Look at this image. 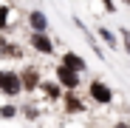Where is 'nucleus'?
<instances>
[{
  "instance_id": "f257e3e1",
  "label": "nucleus",
  "mask_w": 130,
  "mask_h": 128,
  "mask_svg": "<svg viewBox=\"0 0 130 128\" xmlns=\"http://www.w3.org/2000/svg\"><path fill=\"white\" fill-rule=\"evenodd\" d=\"M88 100H93V102H99V105H107V102H113V88H110L105 80H91V85H88Z\"/></svg>"
},
{
  "instance_id": "f03ea898",
  "label": "nucleus",
  "mask_w": 130,
  "mask_h": 128,
  "mask_svg": "<svg viewBox=\"0 0 130 128\" xmlns=\"http://www.w3.org/2000/svg\"><path fill=\"white\" fill-rule=\"evenodd\" d=\"M0 91H3L6 97H17L20 91H23V85H20V74L3 68V71H0Z\"/></svg>"
},
{
  "instance_id": "7ed1b4c3",
  "label": "nucleus",
  "mask_w": 130,
  "mask_h": 128,
  "mask_svg": "<svg viewBox=\"0 0 130 128\" xmlns=\"http://www.w3.org/2000/svg\"><path fill=\"white\" fill-rule=\"evenodd\" d=\"M57 83L62 85L65 91H74L76 85H79V71H74V68H68V66H57Z\"/></svg>"
},
{
  "instance_id": "20e7f679",
  "label": "nucleus",
  "mask_w": 130,
  "mask_h": 128,
  "mask_svg": "<svg viewBox=\"0 0 130 128\" xmlns=\"http://www.w3.org/2000/svg\"><path fill=\"white\" fill-rule=\"evenodd\" d=\"M28 43H31V49L34 51H40V54H54V43H51V37H48V31H31V37H28Z\"/></svg>"
},
{
  "instance_id": "39448f33",
  "label": "nucleus",
  "mask_w": 130,
  "mask_h": 128,
  "mask_svg": "<svg viewBox=\"0 0 130 128\" xmlns=\"http://www.w3.org/2000/svg\"><path fill=\"white\" fill-rule=\"evenodd\" d=\"M40 83H42V74H40V68H34V66H26L23 71H20V85H23V91H34V88H40Z\"/></svg>"
},
{
  "instance_id": "423d86ee",
  "label": "nucleus",
  "mask_w": 130,
  "mask_h": 128,
  "mask_svg": "<svg viewBox=\"0 0 130 128\" xmlns=\"http://www.w3.org/2000/svg\"><path fill=\"white\" fill-rule=\"evenodd\" d=\"M28 29L31 31H48V17L42 9H31L28 11Z\"/></svg>"
},
{
  "instance_id": "0eeeda50",
  "label": "nucleus",
  "mask_w": 130,
  "mask_h": 128,
  "mask_svg": "<svg viewBox=\"0 0 130 128\" xmlns=\"http://www.w3.org/2000/svg\"><path fill=\"white\" fill-rule=\"evenodd\" d=\"M62 105H65V111H68V114H82V111H85V102H82V97H76L74 91H65Z\"/></svg>"
},
{
  "instance_id": "6e6552de",
  "label": "nucleus",
  "mask_w": 130,
  "mask_h": 128,
  "mask_svg": "<svg viewBox=\"0 0 130 128\" xmlns=\"http://www.w3.org/2000/svg\"><path fill=\"white\" fill-rule=\"evenodd\" d=\"M0 57L9 60V57H23V49L17 46V43H9L3 34H0Z\"/></svg>"
},
{
  "instance_id": "1a4fd4ad",
  "label": "nucleus",
  "mask_w": 130,
  "mask_h": 128,
  "mask_svg": "<svg viewBox=\"0 0 130 128\" xmlns=\"http://www.w3.org/2000/svg\"><path fill=\"white\" fill-rule=\"evenodd\" d=\"M62 66H68V68H74V71L82 74V71H85V60H82L76 51H65V54H62Z\"/></svg>"
},
{
  "instance_id": "9d476101",
  "label": "nucleus",
  "mask_w": 130,
  "mask_h": 128,
  "mask_svg": "<svg viewBox=\"0 0 130 128\" xmlns=\"http://www.w3.org/2000/svg\"><path fill=\"white\" fill-rule=\"evenodd\" d=\"M40 88L45 91V97H48V100H62V85H59V83L42 80V83H40Z\"/></svg>"
},
{
  "instance_id": "9b49d317",
  "label": "nucleus",
  "mask_w": 130,
  "mask_h": 128,
  "mask_svg": "<svg viewBox=\"0 0 130 128\" xmlns=\"http://www.w3.org/2000/svg\"><path fill=\"white\" fill-rule=\"evenodd\" d=\"M96 34H99V40L105 43L107 49H116V46H119V40H116V34H113L110 29H105V26H99V29H96Z\"/></svg>"
},
{
  "instance_id": "f8f14e48",
  "label": "nucleus",
  "mask_w": 130,
  "mask_h": 128,
  "mask_svg": "<svg viewBox=\"0 0 130 128\" xmlns=\"http://www.w3.org/2000/svg\"><path fill=\"white\" fill-rule=\"evenodd\" d=\"M9 17H11V6L9 3H0V31L9 29Z\"/></svg>"
},
{
  "instance_id": "ddd939ff",
  "label": "nucleus",
  "mask_w": 130,
  "mask_h": 128,
  "mask_svg": "<svg viewBox=\"0 0 130 128\" xmlns=\"http://www.w3.org/2000/svg\"><path fill=\"white\" fill-rule=\"evenodd\" d=\"M0 117H3V120H11V117H17V105H0Z\"/></svg>"
},
{
  "instance_id": "4468645a",
  "label": "nucleus",
  "mask_w": 130,
  "mask_h": 128,
  "mask_svg": "<svg viewBox=\"0 0 130 128\" xmlns=\"http://www.w3.org/2000/svg\"><path fill=\"white\" fill-rule=\"evenodd\" d=\"M119 34H122V43H124V51L130 54V29H119Z\"/></svg>"
},
{
  "instance_id": "2eb2a0df",
  "label": "nucleus",
  "mask_w": 130,
  "mask_h": 128,
  "mask_svg": "<svg viewBox=\"0 0 130 128\" xmlns=\"http://www.w3.org/2000/svg\"><path fill=\"white\" fill-rule=\"evenodd\" d=\"M99 3L105 6V11H107V14H113V11H116V3H113V0H99Z\"/></svg>"
},
{
  "instance_id": "dca6fc26",
  "label": "nucleus",
  "mask_w": 130,
  "mask_h": 128,
  "mask_svg": "<svg viewBox=\"0 0 130 128\" xmlns=\"http://www.w3.org/2000/svg\"><path fill=\"white\" fill-rule=\"evenodd\" d=\"M113 128H130V122H113Z\"/></svg>"
},
{
  "instance_id": "f3484780",
  "label": "nucleus",
  "mask_w": 130,
  "mask_h": 128,
  "mask_svg": "<svg viewBox=\"0 0 130 128\" xmlns=\"http://www.w3.org/2000/svg\"><path fill=\"white\" fill-rule=\"evenodd\" d=\"M122 3H124V6H130V0H122Z\"/></svg>"
},
{
  "instance_id": "a211bd4d",
  "label": "nucleus",
  "mask_w": 130,
  "mask_h": 128,
  "mask_svg": "<svg viewBox=\"0 0 130 128\" xmlns=\"http://www.w3.org/2000/svg\"><path fill=\"white\" fill-rule=\"evenodd\" d=\"M34 128H40V125H34Z\"/></svg>"
}]
</instances>
